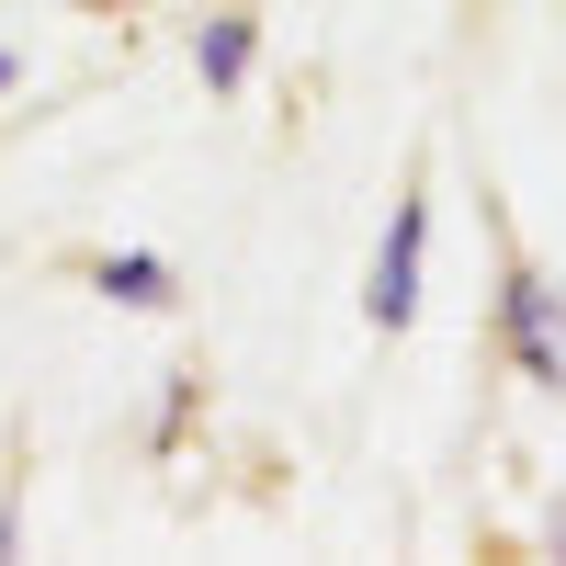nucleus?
Instances as JSON below:
<instances>
[{
	"label": "nucleus",
	"mask_w": 566,
	"mask_h": 566,
	"mask_svg": "<svg viewBox=\"0 0 566 566\" xmlns=\"http://www.w3.org/2000/svg\"><path fill=\"white\" fill-rule=\"evenodd\" d=\"M499 352L522 363L533 386H566V283H555V272L522 261V272L499 283Z\"/></svg>",
	"instance_id": "nucleus-1"
},
{
	"label": "nucleus",
	"mask_w": 566,
	"mask_h": 566,
	"mask_svg": "<svg viewBox=\"0 0 566 566\" xmlns=\"http://www.w3.org/2000/svg\"><path fill=\"white\" fill-rule=\"evenodd\" d=\"M419 261H431V205L408 193V205L386 216V250H374V283H363V317H374V328H408V317H419Z\"/></svg>",
	"instance_id": "nucleus-2"
},
{
	"label": "nucleus",
	"mask_w": 566,
	"mask_h": 566,
	"mask_svg": "<svg viewBox=\"0 0 566 566\" xmlns=\"http://www.w3.org/2000/svg\"><path fill=\"white\" fill-rule=\"evenodd\" d=\"M250 57H261V23H250V12H216V23L193 34V69H205V91H239V80H250Z\"/></svg>",
	"instance_id": "nucleus-3"
},
{
	"label": "nucleus",
	"mask_w": 566,
	"mask_h": 566,
	"mask_svg": "<svg viewBox=\"0 0 566 566\" xmlns=\"http://www.w3.org/2000/svg\"><path fill=\"white\" fill-rule=\"evenodd\" d=\"M91 283H103L114 306H170V295H181V283H170V261H159V250H114V261L91 272Z\"/></svg>",
	"instance_id": "nucleus-4"
},
{
	"label": "nucleus",
	"mask_w": 566,
	"mask_h": 566,
	"mask_svg": "<svg viewBox=\"0 0 566 566\" xmlns=\"http://www.w3.org/2000/svg\"><path fill=\"white\" fill-rule=\"evenodd\" d=\"M69 12H125V0H69Z\"/></svg>",
	"instance_id": "nucleus-5"
},
{
	"label": "nucleus",
	"mask_w": 566,
	"mask_h": 566,
	"mask_svg": "<svg viewBox=\"0 0 566 566\" xmlns=\"http://www.w3.org/2000/svg\"><path fill=\"white\" fill-rule=\"evenodd\" d=\"M0 91H12V45H0Z\"/></svg>",
	"instance_id": "nucleus-6"
}]
</instances>
